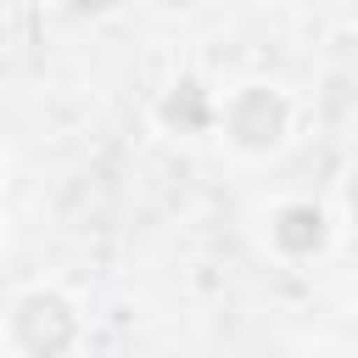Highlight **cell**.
Wrapping results in <instances>:
<instances>
[{"label":"cell","instance_id":"obj_1","mask_svg":"<svg viewBox=\"0 0 358 358\" xmlns=\"http://www.w3.org/2000/svg\"><path fill=\"white\" fill-rule=\"evenodd\" d=\"M17 341L34 352V358H56V352H67L73 347V308L62 302V296H22V308H17Z\"/></svg>","mask_w":358,"mask_h":358},{"label":"cell","instance_id":"obj_2","mask_svg":"<svg viewBox=\"0 0 358 358\" xmlns=\"http://www.w3.org/2000/svg\"><path fill=\"white\" fill-rule=\"evenodd\" d=\"M229 129H235V140L252 145V151L274 145L280 129H285V106H280V95H268V90H246V95L235 101V112H229Z\"/></svg>","mask_w":358,"mask_h":358},{"label":"cell","instance_id":"obj_3","mask_svg":"<svg viewBox=\"0 0 358 358\" xmlns=\"http://www.w3.org/2000/svg\"><path fill=\"white\" fill-rule=\"evenodd\" d=\"M274 241H280L285 252H313V246L324 241V218H319L313 207H285L280 224H274Z\"/></svg>","mask_w":358,"mask_h":358}]
</instances>
